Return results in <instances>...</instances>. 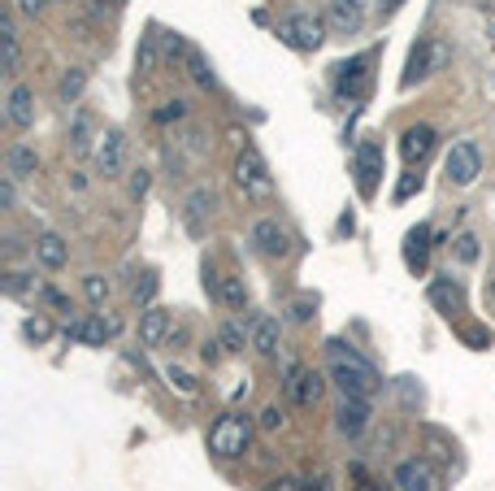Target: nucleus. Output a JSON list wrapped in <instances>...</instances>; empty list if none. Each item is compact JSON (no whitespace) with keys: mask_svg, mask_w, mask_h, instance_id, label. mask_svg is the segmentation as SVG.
<instances>
[{"mask_svg":"<svg viewBox=\"0 0 495 491\" xmlns=\"http://www.w3.org/2000/svg\"><path fill=\"white\" fill-rule=\"evenodd\" d=\"M248 443H252V422L239 418V414H222V418L209 426V452L222 457V461L244 457Z\"/></svg>","mask_w":495,"mask_h":491,"instance_id":"3","label":"nucleus"},{"mask_svg":"<svg viewBox=\"0 0 495 491\" xmlns=\"http://www.w3.org/2000/svg\"><path fill=\"white\" fill-rule=\"evenodd\" d=\"M35 170H40V152L26 144H14L9 148V174L14 178H35Z\"/></svg>","mask_w":495,"mask_h":491,"instance_id":"27","label":"nucleus"},{"mask_svg":"<svg viewBox=\"0 0 495 491\" xmlns=\"http://www.w3.org/2000/svg\"><path fill=\"white\" fill-rule=\"evenodd\" d=\"M487 296H491V305H495V274L487 278Z\"/></svg>","mask_w":495,"mask_h":491,"instance_id":"49","label":"nucleus"},{"mask_svg":"<svg viewBox=\"0 0 495 491\" xmlns=\"http://www.w3.org/2000/svg\"><path fill=\"white\" fill-rule=\"evenodd\" d=\"M152 296H157V274H144V278L135 283V305H144V309H148Z\"/></svg>","mask_w":495,"mask_h":491,"instance_id":"38","label":"nucleus"},{"mask_svg":"<svg viewBox=\"0 0 495 491\" xmlns=\"http://www.w3.org/2000/svg\"><path fill=\"white\" fill-rule=\"evenodd\" d=\"M157 40H161V35H144V40H140V49H135V70H140V74H152V70H157V61H161V49H157Z\"/></svg>","mask_w":495,"mask_h":491,"instance_id":"31","label":"nucleus"},{"mask_svg":"<svg viewBox=\"0 0 495 491\" xmlns=\"http://www.w3.org/2000/svg\"><path fill=\"white\" fill-rule=\"evenodd\" d=\"M148 183H152L148 170H135V174H130V200H144V196H148Z\"/></svg>","mask_w":495,"mask_h":491,"instance_id":"39","label":"nucleus"},{"mask_svg":"<svg viewBox=\"0 0 495 491\" xmlns=\"http://www.w3.org/2000/svg\"><path fill=\"white\" fill-rule=\"evenodd\" d=\"M83 87H87V70H83V66H70V70L61 74V87H57V92H61L66 105H75V100L83 96Z\"/></svg>","mask_w":495,"mask_h":491,"instance_id":"30","label":"nucleus"},{"mask_svg":"<svg viewBox=\"0 0 495 491\" xmlns=\"http://www.w3.org/2000/svg\"><path fill=\"white\" fill-rule=\"evenodd\" d=\"M218 344H222L226 357H235V352H244V344H252V335H248L239 322H222L218 326Z\"/></svg>","mask_w":495,"mask_h":491,"instance_id":"29","label":"nucleus"},{"mask_svg":"<svg viewBox=\"0 0 495 491\" xmlns=\"http://www.w3.org/2000/svg\"><path fill=\"white\" fill-rule=\"evenodd\" d=\"M200 357H204V361H209V366H218V361H222L226 352H222V344H218V335H213V340H209V344L200 348Z\"/></svg>","mask_w":495,"mask_h":491,"instance_id":"43","label":"nucleus"},{"mask_svg":"<svg viewBox=\"0 0 495 491\" xmlns=\"http://www.w3.org/2000/svg\"><path fill=\"white\" fill-rule=\"evenodd\" d=\"M218 209V196L209 192V187H196L192 196H187V205H183V222H187V231L192 235H204V218Z\"/></svg>","mask_w":495,"mask_h":491,"instance_id":"19","label":"nucleus"},{"mask_svg":"<svg viewBox=\"0 0 495 491\" xmlns=\"http://www.w3.org/2000/svg\"><path fill=\"white\" fill-rule=\"evenodd\" d=\"M352 174H356V192L365 200L378 196V183H382V144L378 140H361L356 157H352Z\"/></svg>","mask_w":495,"mask_h":491,"instance_id":"9","label":"nucleus"},{"mask_svg":"<svg viewBox=\"0 0 495 491\" xmlns=\"http://www.w3.org/2000/svg\"><path fill=\"white\" fill-rule=\"evenodd\" d=\"M96 170L104 174V178H122L126 170V135L118 131V126H109L104 135H100V144H96Z\"/></svg>","mask_w":495,"mask_h":491,"instance_id":"12","label":"nucleus"},{"mask_svg":"<svg viewBox=\"0 0 495 491\" xmlns=\"http://www.w3.org/2000/svg\"><path fill=\"white\" fill-rule=\"evenodd\" d=\"M396 491H439V469L426 457H409L396 466Z\"/></svg>","mask_w":495,"mask_h":491,"instance_id":"13","label":"nucleus"},{"mask_svg":"<svg viewBox=\"0 0 495 491\" xmlns=\"http://www.w3.org/2000/svg\"><path fill=\"white\" fill-rule=\"evenodd\" d=\"M400 5H404V0H387V5H382V14H387V18H392V14H396Z\"/></svg>","mask_w":495,"mask_h":491,"instance_id":"48","label":"nucleus"},{"mask_svg":"<svg viewBox=\"0 0 495 491\" xmlns=\"http://www.w3.org/2000/svg\"><path fill=\"white\" fill-rule=\"evenodd\" d=\"M174 335V322H170V309H161V305H148L144 314H140V344L144 348H161L166 340Z\"/></svg>","mask_w":495,"mask_h":491,"instance_id":"16","label":"nucleus"},{"mask_svg":"<svg viewBox=\"0 0 495 491\" xmlns=\"http://www.w3.org/2000/svg\"><path fill=\"white\" fill-rule=\"evenodd\" d=\"M14 200H18V192H14V174H4V178H0V209H14Z\"/></svg>","mask_w":495,"mask_h":491,"instance_id":"41","label":"nucleus"},{"mask_svg":"<svg viewBox=\"0 0 495 491\" xmlns=\"http://www.w3.org/2000/svg\"><path fill=\"white\" fill-rule=\"evenodd\" d=\"M418 187H421V174H404V178H400V187H396V200H409Z\"/></svg>","mask_w":495,"mask_h":491,"instance_id":"40","label":"nucleus"},{"mask_svg":"<svg viewBox=\"0 0 495 491\" xmlns=\"http://www.w3.org/2000/svg\"><path fill=\"white\" fill-rule=\"evenodd\" d=\"M374 409H370V396H344L339 400V409H335V431L347 435V440H356L365 426H370Z\"/></svg>","mask_w":495,"mask_h":491,"instance_id":"14","label":"nucleus"},{"mask_svg":"<svg viewBox=\"0 0 495 491\" xmlns=\"http://www.w3.org/2000/svg\"><path fill=\"white\" fill-rule=\"evenodd\" d=\"M166 378H170V387H178L183 396H196V392H200V383H196V378H192L187 369H178V366L166 369Z\"/></svg>","mask_w":495,"mask_h":491,"instance_id":"35","label":"nucleus"},{"mask_svg":"<svg viewBox=\"0 0 495 491\" xmlns=\"http://www.w3.org/2000/svg\"><path fill=\"white\" fill-rule=\"evenodd\" d=\"M152 118H157L161 126H166V123H178V118H187V100H166V105H161Z\"/></svg>","mask_w":495,"mask_h":491,"instance_id":"37","label":"nucleus"},{"mask_svg":"<svg viewBox=\"0 0 495 491\" xmlns=\"http://www.w3.org/2000/svg\"><path fill=\"white\" fill-rule=\"evenodd\" d=\"M35 261H40L44 270H61V266L70 261V244H66L57 231H44V235L35 240Z\"/></svg>","mask_w":495,"mask_h":491,"instance_id":"20","label":"nucleus"},{"mask_svg":"<svg viewBox=\"0 0 495 491\" xmlns=\"http://www.w3.org/2000/svg\"><path fill=\"white\" fill-rule=\"evenodd\" d=\"M452 252H456L461 266H473V261H478V240H473V235H456V240H452Z\"/></svg>","mask_w":495,"mask_h":491,"instance_id":"34","label":"nucleus"},{"mask_svg":"<svg viewBox=\"0 0 495 491\" xmlns=\"http://www.w3.org/2000/svg\"><path fill=\"white\" fill-rule=\"evenodd\" d=\"M248 335H252V348L261 352V357H274L278 352V322L270 314H256V318L248 322Z\"/></svg>","mask_w":495,"mask_h":491,"instance_id":"22","label":"nucleus"},{"mask_svg":"<svg viewBox=\"0 0 495 491\" xmlns=\"http://www.w3.org/2000/svg\"><path fill=\"white\" fill-rule=\"evenodd\" d=\"M313 318V305H309V300H296V305H292V322H309Z\"/></svg>","mask_w":495,"mask_h":491,"instance_id":"47","label":"nucleus"},{"mask_svg":"<svg viewBox=\"0 0 495 491\" xmlns=\"http://www.w3.org/2000/svg\"><path fill=\"white\" fill-rule=\"evenodd\" d=\"M435 144H439V131L418 123V126H409V131L400 135V157H404L409 166H426L430 152H435Z\"/></svg>","mask_w":495,"mask_h":491,"instance_id":"15","label":"nucleus"},{"mask_svg":"<svg viewBox=\"0 0 495 491\" xmlns=\"http://www.w3.org/2000/svg\"><path fill=\"white\" fill-rule=\"evenodd\" d=\"M248 244H252L256 257H266V261H283V257L292 252V231L278 218H256L252 231H248Z\"/></svg>","mask_w":495,"mask_h":491,"instance_id":"5","label":"nucleus"},{"mask_svg":"<svg viewBox=\"0 0 495 491\" xmlns=\"http://www.w3.org/2000/svg\"><path fill=\"white\" fill-rule=\"evenodd\" d=\"M365 9L361 5H352V0H330V26L339 31V35H356L361 26H365Z\"/></svg>","mask_w":495,"mask_h":491,"instance_id":"21","label":"nucleus"},{"mask_svg":"<svg viewBox=\"0 0 495 491\" xmlns=\"http://www.w3.org/2000/svg\"><path fill=\"white\" fill-rule=\"evenodd\" d=\"M326 357H330V383L344 396H374L378 392V369L344 340H326Z\"/></svg>","mask_w":495,"mask_h":491,"instance_id":"1","label":"nucleus"},{"mask_svg":"<svg viewBox=\"0 0 495 491\" xmlns=\"http://www.w3.org/2000/svg\"><path fill=\"white\" fill-rule=\"evenodd\" d=\"M92 131H96V118L87 109H78L75 123H70V152L75 157H87L92 152Z\"/></svg>","mask_w":495,"mask_h":491,"instance_id":"25","label":"nucleus"},{"mask_svg":"<svg viewBox=\"0 0 495 491\" xmlns=\"http://www.w3.org/2000/svg\"><path fill=\"white\" fill-rule=\"evenodd\" d=\"M4 114H9V123L18 126V131H26V126L35 123V92L26 83H14L9 100H4Z\"/></svg>","mask_w":495,"mask_h":491,"instance_id":"18","label":"nucleus"},{"mask_svg":"<svg viewBox=\"0 0 495 491\" xmlns=\"http://www.w3.org/2000/svg\"><path fill=\"white\" fill-rule=\"evenodd\" d=\"M83 292H87L92 305H104V300L113 296V283H109L104 274H87V278H83Z\"/></svg>","mask_w":495,"mask_h":491,"instance_id":"32","label":"nucleus"},{"mask_svg":"<svg viewBox=\"0 0 495 491\" xmlns=\"http://www.w3.org/2000/svg\"><path fill=\"white\" fill-rule=\"evenodd\" d=\"M404 266L413 274H426V266H430V226L426 222L404 235Z\"/></svg>","mask_w":495,"mask_h":491,"instance_id":"17","label":"nucleus"},{"mask_svg":"<svg viewBox=\"0 0 495 491\" xmlns=\"http://www.w3.org/2000/svg\"><path fill=\"white\" fill-rule=\"evenodd\" d=\"M261 491H304V483L300 478H292V474H283V478H274V483H266Z\"/></svg>","mask_w":495,"mask_h":491,"instance_id":"42","label":"nucleus"},{"mask_svg":"<svg viewBox=\"0 0 495 491\" xmlns=\"http://www.w3.org/2000/svg\"><path fill=\"white\" fill-rule=\"evenodd\" d=\"M183 66H187V74H192L196 87H213V83H218V78H213V66H209V57H204L196 44L187 49V61H183Z\"/></svg>","mask_w":495,"mask_h":491,"instance_id":"28","label":"nucleus"},{"mask_svg":"<svg viewBox=\"0 0 495 491\" xmlns=\"http://www.w3.org/2000/svg\"><path fill=\"white\" fill-rule=\"evenodd\" d=\"M447 44L444 40H435V35H421L418 44H413V52H409V61H404V74H400V87L409 92V87H418V83H426L430 74H439L447 66Z\"/></svg>","mask_w":495,"mask_h":491,"instance_id":"2","label":"nucleus"},{"mask_svg":"<svg viewBox=\"0 0 495 491\" xmlns=\"http://www.w3.org/2000/svg\"><path fill=\"white\" fill-rule=\"evenodd\" d=\"M283 422H287V414H283L278 405H266V409H261V418H256V426H261L266 435H274V431H283Z\"/></svg>","mask_w":495,"mask_h":491,"instance_id":"36","label":"nucleus"},{"mask_svg":"<svg viewBox=\"0 0 495 491\" xmlns=\"http://www.w3.org/2000/svg\"><path fill=\"white\" fill-rule=\"evenodd\" d=\"M4 292H9V296H22V292H26V274H9V278H4Z\"/></svg>","mask_w":495,"mask_h":491,"instance_id":"45","label":"nucleus"},{"mask_svg":"<svg viewBox=\"0 0 495 491\" xmlns=\"http://www.w3.org/2000/svg\"><path fill=\"white\" fill-rule=\"evenodd\" d=\"M283 392H287V400H292L296 409H313V405L322 400V392H326V378L318 374V369H309V366H292V369H287Z\"/></svg>","mask_w":495,"mask_h":491,"instance_id":"11","label":"nucleus"},{"mask_svg":"<svg viewBox=\"0 0 495 491\" xmlns=\"http://www.w3.org/2000/svg\"><path fill=\"white\" fill-rule=\"evenodd\" d=\"M122 331L118 318H104V314H83V318L66 322V340L75 344H87V348H104V340H113Z\"/></svg>","mask_w":495,"mask_h":491,"instance_id":"10","label":"nucleus"},{"mask_svg":"<svg viewBox=\"0 0 495 491\" xmlns=\"http://www.w3.org/2000/svg\"><path fill=\"white\" fill-rule=\"evenodd\" d=\"M235 187H239L248 200H270L274 196V174H270V166H266V157H261L252 144L235 157Z\"/></svg>","mask_w":495,"mask_h":491,"instance_id":"4","label":"nucleus"},{"mask_svg":"<svg viewBox=\"0 0 495 491\" xmlns=\"http://www.w3.org/2000/svg\"><path fill=\"white\" fill-rule=\"evenodd\" d=\"M44 5H49V0H14V9H18V14H31V18H35Z\"/></svg>","mask_w":495,"mask_h":491,"instance_id":"46","label":"nucleus"},{"mask_svg":"<svg viewBox=\"0 0 495 491\" xmlns=\"http://www.w3.org/2000/svg\"><path fill=\"white\" fill-rule=\"evenodd\" d=\"M0 44H4V74H18L22 66V44H18V31H14V18L4 14V23H0Z\"/></svg>","mask_w":495,"mask_h":491,"instance_id":"26","label":"nucleus"},{"mask_svg":"<svg viewBox=\"0 0 495 491\" xmlns=\"http://www.w3.org/2000/svg\"><path fill=\"white\" fill-rule=\"evenodd\" d=\"M478 174H482V148L473 144V140H461V144H452L444 161V178L452 187H473L478 183Z\"/></svg>","mask_w":495,"mask_h":491,"instance_id":"8","label":"nucleus"},{"mask_svg":"<svg viewBox=\"0 0 495 491\" xmlns=\"http://www.w3.org/2000/svg\"><path fill=\"white\" fill-rule=\"evenodd\" d=\"M304 491H335V487H330V474H326V469H318V478H309V483H304Z\"/></svg>","mask_w":495,"mask_h":491,"instance_id":"44","label":"nucleus"},{"mask_svg":"<svg viewBox=\"0 0 495 491\" xmlns=\"http://www.w3.org/2000/svg\"><path fill=\"white\" fill-rule=\"evenodd\" d=\"M430 300H435V305L444 309L447 318L465 309V296H461V287H456L452 278H435V283H430Z\"/></svg>","mask_w":495,"mask_h":491,"instance_id":"24","label":"nucleus"},{"mask_svg":"<svg viewBox=\"0 0 495 491\" xmlns=\"http://www.w3.org/2000/svg\"><path fill=\"white\" fill-rule=\"evenodd\" d=\"M22 335L31 340V344H49V340H52V322L49 318H26Z\"/></svg>","mask_w":495,"mask_h":491,"instance_id":"33","label":"nucleus"},{"mask_svg":"<svg viewBox=\"0 0 495 491\" xmlns=\"http://www.w3.org/2000/svg\"><path fill=\"white\" fill-rule=\"evenodd\" d=\"M370 87H374V57L370 52H361V57L335 66V92L344 100H365L370 96Z\"/></svg>","mask_w":495,"mask_h":491,"instance_id":"7","label":"nucleus"},{"mask_svg":"<svg viewBox=\"0 0 495 491\" xmlns=\"http://www.w3.org/2000/svg\"><path fill=\"white\" fill-rule=\"evenodd\" d=\"M278 40L292 44L296 52H318L326 44V23L313 18V14H292L278 23Z\"/></svg>","mask_w":495,"mask_h":491,"instance_id":"6","label":"nucleus"},{"mask_svg":"<svg viewBox=\"0 0 495 491\" xmlns=\"http://www.w3.org/2000/svg\"><path fill=\"white\" fill-rule=\"evenodd\" d=\"M213 296L222 300L226 309H244L248 305V287L239 274H218V278H213Z\"/></svg>","mask_w":495,"mask_h":491,"instance_id":"23","label":"nucleus"}]
</instances>
